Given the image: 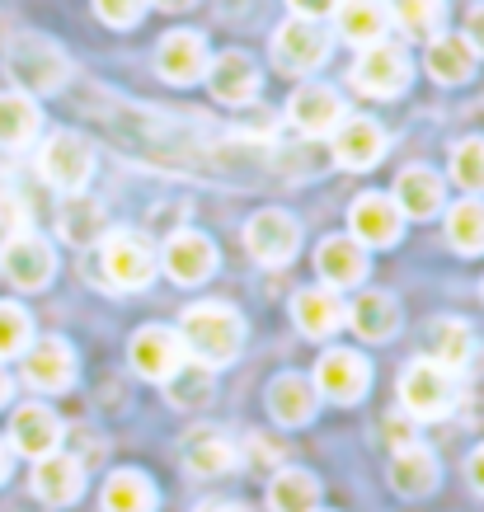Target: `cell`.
Here are the masks:
<instances>
[{"label":"cell","instance_id":"6da1fadb","mask_svg":"<svg viewBox=\"0 0 484 512\" xmlns=\"http://www.w3.org/2000/svg\"><path fill=\"white\" fill-rule=\"evenodd\" d=\"M179 343H184V353L193 362H203V367L217 372V367L235 362L240 348H245V320L226 301H198L179 320Z\"/></svg>","mask_w":484,"mask_h":512},{"label":"cell","instance_id":"7a4b0ae2","mask_svg":"<svg viewBox=\"0 0 484 512\" xmlns=\"http://www.w3.org/2000/svg\"><path fill=\"white\" fill-rule=\"evenodd\" d=\"M5 71L19 85V94H57L71 76V62L66 52L43 33H15L10 47H5Z\"/></svg>","mask_w":484,"mask_h":512},{"label":"cell","instance_id":"3957f363","mask_svg":"<svg viewBox=\"0 0 484 512\" xmlns=\"http://www.w3.org/2000/svg\"><path fill=\"white\" fill-rule=\"evenodd\" d=\"M400 404L414 423L447 419L456 404V376L447 367H438L433 357H414L400 376Z\"/></svg>","mask_w":484,"mask_h":512},{"label":"cell","instance_id":"277c9868","mask_svg":"<svg viewBox=\"0 0 484 512\" xmlns=\"http://www.w3.org/2000/svg\"><path fill=\"white\" fill-rule=\"evenodd\" d=\"M38 174L57 193H85V184H90V174H94V141L71 132V127L52 132L38 146Z\"/></svg>","mask_w":484,"mask_h":512},{"label":"cell","instance_id":"5b68a950","mask_svg":"<svg viewBox=\"0 0 484 512\" xmlns=\"http://www.w3.org/2000/svg\"><path fill=\"white\" fill-rule=\"evenodd\" d=\"M99 259H104V278H109L113 292H141V287H151V278H156V268H160V254L137 231H104Z\"/></svg>","mask_w":484,"mask_h":512},{"label":"cell","instance_id":"8992f818","mask_svg":"<svg viewBox=\"0 0 484 512\" xmlns=\"http://www.w3.org/2000/svg\"><path fill=\"white\" fill-rule=\"evenodd\" d=\"M409 76H414V66H409V52L400 43H372L358 52V62L348 71V85L367 99H395V94L409 90Z\"/></svg>","mask_w":484,"mask_h":512},{"label":"cell","instance_id":"52a82bcc","mask_svg":"<svg viewBox=\"0 0 484 512\" xmlns=\"http://www.w3.org/2000/svg\"><path fill=\"white\" fill-rule=\"evenodd\" d=\"M329 33L320 19H287L278 33H273V62H278L282 76H311L329 62Z\"/></svg>","mask_w":484,"mask_h":512},{"label":"cell","instance_id":"ba28073f","mask_svg":"<svg viewBox=\"0 0 484 512\" xmlns=\"http://www.w3.org/2000/svg\"><path fill=\"white\" fill-rule=\"evenodd\" d=\"M0 273L19 292H43L47 282H52V273H57V254H52V245H47L43 235L19 231L0 245Z\"/></svg>","mask_w":484,"mask_h":512},{"label":"cell","instance_id":"9c48e42d","mask_svg":"<svg viewBox=\"0 0 484 512\" xmlns=\"http://www.w3.org/2000/svg\"><path fill=\"white\" fill-rule=\"evenodd\" d=\"M315 395H325L334 404H358L372 386V362L353 348H329L320 362H315V376H311Z\"/></svg>","mask_w":484,"mask_h":512},{"label":"cell","instance_id":"30bf717a","mask_svg":"<svg viewBox=\"0 0 484 512\" xmlns=\"http://www.w3.org/2000/svg\"><path fill=\"white\" fill-rule=\"evenodd\" d=\"M245 249L268 268L292 264L301 249V221L287 217L282 207H264V212H254L250 226H245Z\"/></svg>","mask_w":484,"mask_h":512},{"label":"cell","instance_id":"8fae6325","mask_svg":"<svg viewBox=\"0 0 484 512\" xmlns=\"http://www.w3.org/2000/svg\"><path fill=\"white\" fill-rule=\"evenodd\" d=\"M405 231V217L391 202V193H358L353 207H348V235L358 240L362 249H391Z\"/></svg>","mask_w":484,"mask_h":512},{"label":"cell","instance_id":"7c38bea8","mask_svg":"<svg viewBox=\"0 0 484 512\" xmlns=\"http://www.w3.org/2000/svg\"><path fill=\"white\" fill-rule=\"evenodd\" d=\"M160 268L179 287H198V282L217 273V245L203 231H174L165 240V249H160Z\"/></svg>","mask_w":484,"mask_h":512},{"label":"cell","instance_id":"4fadbf2b","mask_svg":"<svg viewBox=\"0 0 484 512\" xmlns=\"http://www.w3.org/2000/svg\"><path fill=\"white\" fill-rule=\"evenodd\" d=\"M24 381L43 395H62L76 386V353L66 339H38L24 348Z\"/></svg>","mask_w":484,"mask_h":512},{"label":"cell","instance_id":"5bb4252c","mask_svg":"<svg viewBox=\"0 0 484 512\" xmlns=\"http://www.w3.org/2000/svg\"><path fill=\"white\" fill-rule=\"evenodd\" d=\"M207 62H212L207 38L193 29L165 33L156 47V71H160V80H170V85H198V80L207 76Z\"/></svg>","mask_w":484,"mask_h":512},{"label":"cell","instance_id":"9a60e30c","mask_svg":"<svg viewBox=\"0 0 484 512\" xmlns=\"http://www.w3.org/2000/svg\"><path fill=\"white\" fill-rule=\"evenodd\" d=\"M287 118H292V127H297V132H306V137H329V132L348 118V113H344V99H339V90H334V85H325V80H306V85L292 94Z\"/></svg>","mask_w":484,"mask_h":512},{"label":"cell","instance_id":"2e32d148","mask_svg":"<svg viewBox=\"0 0 484 512\" xmlns=\"http://www.w3.org/2000/svg\"><path fill=\"white\" fill-rule=\"evenodd\" d=\"M329 151H334V160L344 165V170H376L381 165V156H386V132H381V123L376 118H344V123L329 132Z\"/></svg>","mask_w":484,"mask_h":512},{"label":"cell","instance_id":"e0dca14e","mask_svg":"<svg viewBox=\"0 0 484 512\" xmlns=\"http://www.w3.org/2000/svg\"><path fill=\"white\" fill-rule=\"evenodd\" d=\"M33 494L43 498V503H52V508L76 503V498L85 494V461L62 447L38 456V466H33Z\"/></svg>","mask_w":484,"mask_h":512},{"label":"cell","instance_id":"ac0fdd59","mask_svg":"<svg viewBox=\"0 0 484 512\" xmlns=\"http://www.w3.org/2000/svg\"><path fill=\"white\" fill-rule=\"evenodd\" d=\"M334 29L344 43L362 47L372 43H386V33H391V5L386 0H334Z\"/></svg>","mask_w":484,"mask_h":512},{"label":"cell","instance_id":"d6986e66","mask_svg":"<svg viewBox=\"0 0 484 512\" xmlns=\"http://www.w3.org/2000/svg\"><path fill=\"white\" fill-rule=\"evenodd\" d=\"M127 357H132V372H141L146 381H165V376L184 362V343H179V334L165 325H146L132 334V343H127Z\"/></svg>","mask_w":484,"mask_h":512},{"label":"cell","instance_id":"ffe728a7","mask_svg":"<svg viewBox=\"0 0 484 512\" xmlns=\"http://www.w3.org/2000/svg\"><path fill=\"white\" fill-rule=\"evenodd\" d=\"M391 202L400 207V217L428 221V217H438L442 212V202H447V184H442L438 170H428V165H409V170H400V179H395Z\"/></svg>","mask_w":484,"mask_h":512},{"label":"cell","instance_id":"44dd1931","mask_svg":"<svg viewBox=\"0 0 484 512\" xmlns=\"http://www.w3.org/2000/svg\"><path fill=\"white\" fill-rule=\"evenodd\" d=\"M203 80L217 104H250L259 94V66L250 62V52H221V57H212Z\"/></svg>","mask_w":484,"mask_h":512},{"label":"cell","instance_id":"7402d4cb","mask_svg":"<svg viewBox=\"0 0 484 512\" xmlns=\"http://www.w3.org/2000/svg\"><path fill=\"white\" fill-rule=\"evenodd\" d=\"M292 320H297L306 339H329V334H339L348 325V306L339 301L334 287H306L292 301Z\"/></svg>","mask_w":484,"mask_h":512},{"label":"cell","instance_id":"603a6c76","mask_svg":"<svg viewBox=\"0 0 484 512\" xmlns=\"http://www.w3.org/2000/svg\"><path fill=\"white\" fill-rule=\"evenodd\" d=\"M57 442H62V419L47 409V404H24V409H15V419H10V447L19 451V456H47V451H57Z\"/></svg>","mask_w":484,"mask_h":512},{"label":"cell","instance_id":"cb8c5ba5","mask_svg":"<svg viewBox=\"0 0 484 512\" xmlns=\"http://www.w3.org/2000/svg\"><path fill=\"white\" fill-rule=\"evenodd\" d=\"M315 268H320L325 287H358L367 278V249L353 235H325L315 249Z\"/></svg>","mask_w":484,"mask_h":512},{"label":"cell","instance_id":"d4e9b609","mask_svg":"<svg viewBox=\"0 0 484 512\" xmlns=\"http://www.w3.org/2000/svg\"><path fill=\"white\" fill-rule=\"evenodd\" d=\"M315 404H320V395H315V386L306 376H297V372L273 376V386H268V414L282 428H306L315 419Z\"/></svg>","mask_w":484,"mask_h":512},{"label":"cell","instance_id":"484cf974","mask_svg":"<svg viewBox=\"0 0 484 512\" xmlns=\"http://www.w3.org/2000/svg\"><path fill=\"white\" fill-rule=\"evenodd\" d=\"M442 480V466L438 456L423 447V442H414V447H400L391 456V489L405 498H428L433 489H438Z\"/></svg>","mask_w":484,"mask_h":512},{"label":"cell","instance_id":"4316f807","mask_svg":"<svg viewBox=\"0 0 484 512\" xmlns=\"http://www.w3.org/2000/svg\"><path fill=\"white\" fill-rule=\"evenodd\" d=\"M57 231H62L66 245L90 249V245H99V240H104L109 217H104V207H99L90 193H66L62 212H57Z\"/></svg>","mask_w":484,"mask_h":512},{"label":"cell","instance_id":"83f0119b","mask_svg":"<svg viewBox=\"0 0 484 512\" xmlns=\"http://www.w3.org/2000/svg\"><path fill=\"white\" fill-rule=\"evenodd\" d=\"M235 461H240V451H235V442L226 433H217V428H193V433L184 437V466L193 470V475H203V480L235 470Z\"/></svg>","mask_w":484,"mask_h":512},{"label":"cell","instance_id":"f1b7e54d","mask_svg":"<svg viewBox=\"0 0 484 512\" xmlns=\"http://www.w3.org/2000/svg\"><path fill=\"white\" fill-rule=\"evenodd\" d=\"M423 66L438 85H466L475 76V52L461 33H438L428 38V52H423Z\"/></svg>","mask_w":484,"mask_h":512},{"label":"cell","instance_id":"f546056e","mask_svg":"<svg viewBox=\"0 0 484 512\" xmlns=\"http://www.w3.org/2000/svg\"><path fill=\"white\" fill-rule=\"evenodd\" d=\"M348 325L367 343H386V339H395V329H400V306H395L391 292H362V296H353V306H348Z\"/></svg>","mask_w":484,"mask_h":512},{"label":"cell","instance_id":"4dcf8cb0","mask_svg":"<svg viewBox=\"0 0 484 512\" xmlns=\"http://www.w3.org/2000/svg\"><path fill=\"white\" fill-rule=\"evenodd\" d=\"M38 132H43V109L33 104L29 94H19V90L0 94V146L24 151V146H33Z\"/></svg>","mask_w":484,"mask_h":512},{"label":"cell","instance_id":"1f68e13d","mask_svg":"<svg viewBox=\"0 0 484 512\" xmlns=\"http://www.w3.org/2000/svg\"><path fill=\"white\" fill-rule=\"evenodd\" d=\"M268 508L273 512H315L320 508V480L301 466H282L268 484Z\"/></svg>","mask_w":484,"mask_h":512},{"label":"cell","instance_id":"d6a6232c","mask_svg":"<svg viewBox=\"0 0 484 512\" xmlns=\"http://www.w3.org/2000/svg\"><path fill=\"white\" fill-rule=\"evenodd\" d=\"M470 357H475V329L466 325V320H438L433 325V362L438 367H447V372H466Z\"/></svg>","mask_w":484,"mask_h":512},{"label":"cell","instance_id":"836d02e7","mask_svg":"<svg viewBox=\"0 0 484 512\" xmlns=\"http://www.w3.org/2000/svg\"><path fill=\"white\" fill-rule=\"evenodd\" d=\"M165 395H170L174 409H203V404L217 395L212 367H203V362H179V367L165 376Z\"/></svg>","mask_w":484,"mask_h":512},{"label":"cell","instance_id":"e575fe53","mask_svg":"<svg viewBox=\"0 0 484 512\" xmlns=\"http://www.w3.org/2000/svg\"><path fill=\"white\" fill-rule=\"evenodd\" d=\"M104 512H156V484L137 470H113L104 484Z\"/></svg>","mask_w":484,"mask_h":512},{"label":"cell","instance_id":"d590c367","mask_svg":"<svg viewBox=\"0 0 484 512\" xmlns=\"http://www.w3.org/2000/svg\"><path fill=\"white\" fill-rule=\"evenodd\" d=\"M447 240L456 254H484V198H461L447 207Z\"/></svg>","mask_w":484,"mask_h":512},{"label":"cell","instance_id":"8d00e7d4","mask_svg":"<svg viewBox=\"0 0 484 512\" xmlns=\"http://www.w3.org/2000/svg\"><path fill=\"white\" fill-rule=\"evenodd\" d=\"M391 24H400V33L409 38H438L447 24V0H391Z\"/></svg>","mask_w":484,"mask_h":512},{"label":"cell","instance_id":"74e56055","mask_svg":"<svg viewBox=\"0 0 484 512\" xmlns=\"http://www.w3.org/2000/svg\"><path fill=\"white\" fill-rule=\"evenodd\" d=\"M452 179L475 198L484 193V137H466L452 146Z\"/></svg>","mask_w":484,"mask_h":512},{"label":"cell","instance_id":"f35d334b","mask_svg":"<svg viewBox=\"0 0 484 512\" xmlns=\"http://www.w3.org/2000/svg\"><path fill=\"white\" fill-rule=\"evenodd\" d=\"M33 343V320L24 306L15 301H0V362L5 357H19Z\"/></svg>","mask_w":484,"mask_h":512},{"label":"cell","instance_id":"ab89813d","mask_svg":"<svg viewBox=\"0 0 484 512\" xmlns=\"http://www.w3.org/2000/svg\"><path fill=\"white\" fill-rule=\"evenodd\" d=\"M151 0H94V15L104 19L109 29H132L141 15H146Z\"/></svg>","mask_w":484,"mask_h":512},{"label":"cell","instance_id":"60d3db41","mask_svg":"<svg viewBox=\"0 0 484 512\" xmlns=\"http://www.w3.org/2000/svg\"><path fill=\"white\" fill-rule=\"evenodd\" d=\"M386 437H391L395 451H400V447H414V442H419V423L409 419V414H391V419H386Z\"/></svg>","mask_w":484,"mask_h":512},{"label":"cell","instance_id":"b9f144b4","mask_svg":"<svg viewBox=\"0 0 484 512\" xmlns=\"http://www.w3.org/2000/svg\"><path fill=\"white\" fill-rule=\"evenodd\" d=\"M461 38L470 43L475 57H484V5H470L466 10V33H461Z\"/></svg>","mask_w":484,"mask_h":512},{"label":"cell","instance_id":"7bdbcfd3","mask_svg":"<svg viewBox=\"0 0 484 512\" xmlns=\"http://www.w3.org/2000/svg\"><path fill=\"white\" fill-rule=\"evenodd\" d=\"M245 451H250V461H259V466H278V461H282V451L273 447L268 437H250V442H245Z\"/></svg>","mask_w":484,"mask_h":512},{"label":"cell","instance_id":"ee69618b","mask_svg":"<svg viewBox=\"0 0 484 512\" xmlns=\"http://www.w3.org/2000/svg\"><path fill=\"white\" fill-rule=\"evenodd\" d=\"M287 5L297 10V19H325L334 10V0H287Z\"/></svg>","mask_w":484,"mask_h":512},{"label":"cell","instance_id":"f6af8a7d","mask_svg":"<svg viewBox=\"0 0 484 512\" xmlns=\"http://www.w3.org/2000/svg\"><path fill=\"white\" fill-rule=\"evenodd\" d=\"M466 480L475 484V494H484V442L475 451H470V461H466Z\"/></svg>","mask_w":484,"mask_h":512},{"label":"cell","instance_id":"bcb514c9","mask_svg":"<svg viewBox=\"0 0 484 512\" xmlns=\"http://www.w3.org/2000/svg\"><path fill=\"white\" fill-rule=\"evenodd\" d=\"M10 480V447H5V442H0V484Z\"/></svg>","mask_w":484,"mask_h":512},{"label":"cell","instance_id":"7dc6e473","mask_svg":"<svg viewBox=\"0 0 484 512\" xmlns=\"http://www.w3.org/2000/svg\"><path fill=\"white\" fill-rule=\"evenodd\" d=\"M151 5H160V10H170V15H174V10H188L193 0H151Z\"/></svg>","mask_w":484,"mask_h":512},{"label":"cell","instance_id":"c3c4849f","mask_svg":"<svg viewBox=\"0 0 484 512\" xmlns=\"http://www.w3.org/2000/svg\"><path fill=\"white\" fill-rule=\"evenodd\" d=\"M10 390H15V381H10V372H5V367H0V404L10 400Z\"/></svg>","mask_w":484,"mask_h":512},{"label":"cell","instance_id":"681fc988","mask_svg":"<svg viewBox=\"0 0 484 512\" xmlns=\"http://www.w3.org/2000/svg\"><path fill=\"white\" fill-rule=\"evenodd\" d=\"M198 512H245V508H235V503H203Z\"/></svg>","mask_w":484,"mask_h":512},{"label":"cell","instance_id":"f907efd6","mask_svg":"<svg viewBox=\"0 0 484 512\" xmlns=\"http://www.w3.org/2000/svg\"><path fill=\"white\" fill-rule=\"evenodd\" d=\"M315 512H320V508H315Z\"/></svg>","mask_w":484,"mask_h":512},{"label":"cell","instance_id":"816d5d0a","mask_svg":"<svg viewBox=\"0 0 484 512\" xmlns=\"http://www.w3.org/2000/svg\"><path fill=\"white\" fill-rule=\"evenodd\" d=\"M480 292H484V287H480Z\"/></svg>","mask_w":484,"mask_h":512}]
</instances>
